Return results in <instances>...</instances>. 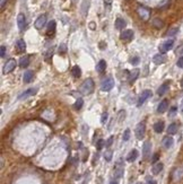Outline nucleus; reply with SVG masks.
<instances>
[{
    "mask_svg": "<svg viewBox=\"0 0 183 184\" xmlns=\"http://www.w3.org/2000/svg\"><path fill=\"white\" fill-rule=\"evenodd\" d=\"M176 53H179V54H183V45L182 46H180V48L176 50Z\"/></svg>",
    "mask_w": 183,
    "mask_h": 184,
    "instance_id": "obj_45",
    "label": "nucleus"
},
{
    "mask_svg": "<svg viewBox=\"0 0 183 184\" xmlns=\"http://www.w3.org/2000/svg\"><path fill=\"white\" fill-rule=\"evenodd\" d=\"M15 68H16V60L15 59H9L3 66V74H9Z\"/></svg>",
    "mask_w": 183,
    "mask_h": 184,
    "instance_id": "obj_4",
    "label": "nucleus"
},
{
    "mask_svg": "<svg viewBox=\"0 0 183 184\" xmlns=\"http://www.w3.org/2000/svg\"><path fill=\"white\" fill-rule=\"evenodd\" d=\"M153 61L155 64H163L166 62V55L164 53H158V54L154 55Z\"/></svg>",
    "mask_w": 183,
    "mask_h": 184,
    "instance_id": "obj_12",
    "label": "nucleus"
},
{
    "mask_svg": "<svg viewBox=\"0 0 183 184\" xmlns=\"http://www.w3.org/2000/svg\"><path fill=\"white\" fill-rule=\"evenodd\" d=\"M140 74V70L139 69H133L131 73H130V76H129V83L132 84L136 81V79L138 78V76Z\"/></svg>",
    "mask_w": 183,
    "mask_h": 184,
    "instance_id": "obj_17",
    "label": "nucleus"
},
{
    "mask_svg": "<svg viewBox=\"0 0 183 184\" xmlns=\"http://www.w3.org/2000/svg\"><path fill=\"white\" fill-rule=\"evenodd\" d=\"M105 68H106V62H105V60H100L98 63L96 64V70H97V73H103V71L105 70Z\"/></svg>",
    "mask_w": 183,
    "mask_h": 184,
    "instance_id": "obj_24",
    "label": "nucleus"
},
{
    "mask_svg": "<svg viewBox=\"0 0 183 184\" xmlns=\"http://www.w3.org/2000/svg\"><path fill=\"white\" fill-rule=\"evenodd\" d=\"M150 150H151V144H150V141H146L144 144V147H143V157H144V159L148 158V156L150 155Z\"/></svg>",
    "mask_w": 183,
    "mask_h": 184,
    "instance_id": "obj_14",
    "label": "nucleus"
},
{
    "mask_svg": "<svg viewBox=\"0 0 183 184\" xmlns=\"http://www.w3.org/2000/svg\"><path fill=\"white\" fill-rule=\"evenodd\" d=\"M5 53H6V46L2 45V46L0 48V56L3 58V56H5Z\"/></svg>",
    "mask_w": 183,
    "mask_h": 184,
    "instance_id": "obj_43",
    "label": "nucleus"
},
{
    "mask_svg": "<svg viewBox=\"0 0 183 184\" xmlns=\"http://www.w3.org/2000/svg\"><path fill=\"white\" fill-rule=\"evenodd\" d=\"M176 111H178V109H176L175 106H173V107H171V110H170V112H168V115H170V116H173V115H175V113H176Z\"/></svg>",
    "mask_w": 183,
    "mask_h": 184,
    "instance_id": "obj_39",
    "label": "nucleus"
},
{
    "mask_svg": "<svg viewBox=\"0 0 183 184\" xmlns=\"http://www.w3.org/2000/svg\"><path fill=\"white\" fill-rule=\"evenodd\" d=\"M67 52V45L65 43L59 45V53H66Z\"/></svg>",
    "mask_w": 183,
    "mask_h": 184,
    "instance_id": "obj_38",
    "label": "nucleus"
},
{
    "mask_svg": "<svg viewBox=\"0 0 183 184\" xmlns=\"http://www.w3.org/2000/svg\"><path fill=\"white\" fill-rule=\"evenodd\" d=\"M158 159H159V154H155L153 156V158H151V163H156Z\"/></svg>",
    "mask_w": 183,
    "mask_h": 184,
    "instance_id": "obj_42",
    "label": "nucleus"
},
{
    "mask_svg": "<svg viewBox=\"0 0 183 184\" xmlns=\"http://www.w3.org/2000/svg\"><path fill=\"white\" fill-rule=\"evenodd\" d=\"M108 120V113L105 112V113H103L102 114V118H101V122L102 123H105V121Z\"/></svg>",
    "mask_w": 183,
    "mask_h": 184,
    "instance_id": "obj_40",
    "label": "nucleus"
},
{
    "mask_svg": "<svg viewBox=\"0 0 183 184\" xmlns=\"http://www.w3.org/2000/svg\"><path fill=\"white\" fill-rule=\"evenodd\" d=\"M174 45V40H167L163 42L161 45H159V51L161 53H166L167 51H170Z\"/></svg>",
    "mask_w": 183,
    "mask_h": 184,
    "instance_id": "obj_5",
    "label": "nucleus"
},
{
    "mask_svg": "<svg viewBox=\"0 0 183 184\" xmlns=\"http://www.w3.org/2000/svg\"><path fill=\"white\" fill-rule=\"evenodd\" d=\"M129 138H130V129H126L124 133H123V137H122V140L123 141H128Z\"/></svg>",
    "mask_w": 183,
    "mask_h": 184,
    "instance_id": "obj_37",
    "label": "nucleus"
},
{
    "mask_svg": "<svg viewBox=\"0 0 183 184\" xmlns=\"http://www.w3.org/2000/svg\"><path fill=\"white\" fill-rule=\"evenodd\" d=\"M83 105H84V101H83V98H78V99L76 101V103H75L73 107H75V110H80V109L83 107Z\"/></svg>",
    "mask_w": 183,
    "mask_h": 184,
    "instance_id": "obj_32",
    "label": "nucleus"
},
{
    "mask_svg": "<svg viewBox=\"0 0 183 184\" xmlns=\"http://www.w3.org/2000/svg\"><path fill=\"white\" fill-rule=\"evenodd\" d=\"M153 94H151V91H149V89H146V91H144V92H141L140 94V96H139V99H138V103H137V105L138 106H141L145 102H146L147 99L151 96Z\"/></svg>",
    "mask_w": 183,
    "mask_h": 184,
    "instance_id": "obj_7",
    "label": "nucleus"
},
{
    "mask_svg": "<svg viewBox=\"0 0 183 184\" xmlns=\"http://www.w3.org/2000/svg\"><path fill=\"white\" fill-rule=\"evenodd\" d=\"M147 184H156V182H155L154 180H151V179H150V180L148 179V180H147Z\"/></svg>",
    "mask_w": 183,
    "mask_h": 184,
    "instance_id": "obj_46",
    "label": "nucleus"
},
{
    "mask_svg": "<svg viewBox=\"0 0 183 184\" xmlns=\"http://www.w3.org/2000/svg\"><path fill=\"white\" fill-rule=\"evenodd\" d=\"M36 93H37V88H28V89L24 91L22 94H19L18 99H20V101H22V99H26V98H28V97H31V96H34Z\"/></svg>",
    "mask_w": 183,
    "mask_h": 184,
    "instance_id": "obj_9",
    "label": "nucleus"
},
{
    "mask_svg": "<svg viewBox=\"0 0 183 184\" xmlns=\"http://www.w3.org/2000/svg\"><path fill=\"white\" fill-rule=\"evenodd\" d=\"M89 6H91V0H84L81 2V7H80V11H81V15L85 17L88 13V9H89Z\"/></svg>",
    "mask_w": 183,
    "mask_h": 184,
    "instance_id": "obj_15",
    "label": "nucleus"
},
{
    "mask_svg": "<svg viewBox=\"0 0 183 184\" xmlns=\"http://www.w3.org/2000/svg\"><path fill=\"white\" fill-rule=\"evenodd\" d=\"M45 24H46V16H45V15H41V16L37 17L34 25H35V28H37V30H42V28L44 27Z\"/></svg>",
    "mask_w": 183,
    "mask_h": 184,
    "instance_id": "obj_10",
    "label": "nucleus"
},
{
    "mask_svg": "<svg viewBox=\"0 0 183 184\" xmlns=\"http://www.w3.org/2000/svg\"><path fill=\"white\" fill-rule=\"evenodd\" d=\"M17 25H18L19 31H23L26 26V17L24 14H18L17 16Z\"/></svg>",
    "mask_w": 183,
    "mask_h": 184,
    "instance_id": "obj_13",
    "label": "nucleus"
},
{
    "mask_svg": "<svg viewBox=\"0 0 183 184\" xmlns=\"http://www.w3.org/2000/svg\"><path fill=\"white\" fill-rule=\"evenodd\" d=\"M137 13H138V15L141 17V19H144V20H148L149 17H150V10H149L148 8H146V7H144V6L138 7Z\"/></svg>",
    "mask_w": 183,
    "mask_h": 184,
    "instance_id": "obj_6",
    "label": "nucleus"
},
{
    "mask_svg": "<svg viewBox=\"0 0 183 184\" xmlns=\"http://www.w3.org/2000/svg\"><path fill=\"white\" fill-rule=\"evenodd\" d=\"M178 132V124L176 123H172L168 126L167 128V133L168 134H175Z\"/></svg>",
    "mask_w": 183,
    "mask_h": 184,
    "instance_id": "obj_29",
    "label": "nucleus"
},
{
    "mask_svg": "<svg viewBox=\"0 0 183 184\" xmlns=\"http://www.w3.org/2000/svg\"><path fill=\"white\" fill-rule=\"evenodd\" d=\"M168 88H170V83L168 81H165L164 84L158 88V91H157V94L159 95V96H162V95H164L165 93L168 91Z\"/></svg>",
    "mask_w": 183,
    "mask_h": 184,
    "instance_id": "obj_21",
    "label": "nucleus"
},
{
    "mask_svg": "<svg viewBox=\"0 0 183 184\" xmlns=\"http://www.w3.org/2000/svg\"><path fill=\"white\" fill-rule=\"evenodd\" d=\"M139 62H140V59H139L138 56H133V58L130 59V63H131L132 66H138Z\"/></svg>",
    "mask_w": 183,
    "mask_h": 184,
    "instance_id": "obj_35",
    "label": "nucleus"
},
{
    "mask_svg": "<svg viewBox=\"0 0 183 184\" xmlns=\"http://www.w3.org/2000/svg\"><path fill=\"white\" fill-rule=\"evenodd\" d=\"M176 64H178V67H180V68H183V56H181V58H180V59L178 60Z\"/></svg>",
    "mask_w": 183,
    "mask_h": 184,
    "instance_id": "obj_44",
    "label": "nucleus"
},
{
    "mask_svg": "<svg viewBox=\"0 0 183 184\" xmlns=\"http://www.w3.org/2000/svg\"><path fill=\"white\" fill-rule=\"evenodd\" d=\"M112 142H113V137H110L108 140H106V142H105V146L109 148L111 147V145H112Z\"/></svg>",
    "mask_w": 183,
    "mask_h": 184,
    "instance_id": "obj_41",
    "label": "nucleus"
},
{
    "mask_svg": "<svg viewBox=\"0 0 183 184\" xmlns=\"http://www.w3.org/2000/svg\"><path fill=\"white\" fill-rule=\"evenodd\" d=\"M30 64V56L28 55H25V56H22L19 59V66L20 68H27Z\"/></svg>",
    "mask_w": 183,
    "mask_h": 184,
    "instance_id": "obj_19",
    "label": "nucleus"
},
{
    "mask_svg": "<svg viewBox=\"0 0 183 184\" xmlns=\"http://www.w3.org/2000/svg\"><path fill=\"white\" fill-rule=\"evenodd\" d=\"M110 184H118V181L116 180H113V181H111Z\"/></svg>",
    "mask_w": 183,
    "mask_h": 184,
    "instance_id": "obj_49",
    "label": "nucleus"
},
{
    "mask_svg": "<svg viewBox=\"0 0 183 184\" xmlns=\"http://www.w3.org/2000/svg\"><path fill=\"white\" fill-rule=\"evenodd\" d=\"M112 155H113V151L110 150V149L105 151V154H104V158H105V160H106V162H111V159H112Z\"/></svg>",
    "mask_w": 183,
    "mask_h": 184,
    "instance_id": "obj_33",
    "label": "nucleus"
},
{
    "mask_svg": "<svg viewBox=\"0 0 183 184\" xmlns=\"http://www.w3.org/2000/svg\"><path fill=\"white\" fill-rule=\"evenodd\" d=\"M104 2H105L106 5H111V3H112V0H104Z\"/></svg>",
    "mask_w": 183,
    "mask_h": 184,
    "instance_id": "obj_48",
    "label": "nucleus"
},
{
    "mask_svg": "<svg viewBox=\"0 0 183 184\" xmlns=\"http://www.w3.org/2000/svg\"><path fill=\"white\" fill-rule=\"evenodd\" d=\"M55 26H57V24H55V20H51V21L48 24V34H49V35H52V34H54Z\"/></svg>",
    "mask_w": 183,
    "mask_h": 184,
    "instance_id": "obj_27",
    "label": "nucleus"
},
{
    "mask_svg": "<svg viewBox=\"0 0 183 184\" xmlns=\"http://www.w3.org/2000/svg\"><path fill=\"white\" fill-rule=\"evenodd\" d=\"M120 38L121 40H123V41H131L132 38H133V31H131V30H126V31H123L122 33H121V35H120Z\"/></svg>",
    "mask_w": 183,
    "mask_h": 184,
    "instance_id": "obj_11",
    "label": "nucleus"
},
{
    "mask_svg": "<svg viewBox=\"0 0 183 184\" xmlns=\"http://www.w3.org/2000/svg\"><path fill=\"white\" fill-rule=\"evenodd\" d=\"M153 26L155 27V28H162L163 26H164V23L161 20V19H158V18H155L154 20H153Z\"/></svg>",
    "mask_w": 183,
    "mask_h": 184,
    "instance_id": "obj_31",
    "label": "nucleus"
},
{
    "mask_svg": "<svg viewBox=\"0 0 183 184\" xmlns=\"http://www.w3.org/2000/svg\"><path fill=\"white\" fill-rule=\"evenodd\" d=\"M167 107H168V101H167V99H163V101L159 103L158 107H157V112H158V113H164L165 111L167 110Z\"/></svg>",
    "mask_w": 183,
    "mask_h": 184,
    "instance_id": "obj_18",
    "label": "nucleus"
},
{
    "mask_svg": "<svg viewBox=\"0 0 183 184\" xmlns=\"http://www.w3.org/2000/svg\"><path fill=\"white\" fill-rule=\"evenodd\" d=\"M163 164L162 163H156L155 165L153 166V174H155V175H157V174H159L161 172H162V169H163Z\"/></svg>",
    "mask_w": 183,
    "mask_h": 184,
    "instance_id": "obj_28",
    "label": "nucleus"
},
{
    "mask_svg": "<svg viewBox=\"0 0 183 184\" xmlns=\"http://www.w3.org/2000/svg\"><path fill=\"white\" fill-rule=\"evenodd\" d=\"M32 79H33V73H32V71L27 70V71L24 73V75H23V80H24V83L28 84V83L32 81Z\"/></svg>",
    "mask_w": 183,
    "mask_h": 184,
    "instance_id": "obj_23",
    "label": "nucleus"
},
{
    "mask_svg": "<svg viewBox=\"0 0 183 184\" xmlns=\"http://www.w3.org/2000/svg\"><path fill=\"white\" fill-rule=\"evenodd\" d=\"M173 144H174V140H173L172 137H168V136H167V137H165L164 139H163V146H164L166 149L172 147Z\"/></svg>",
    "mask_w": 183,
    "mask_h": 184,
    "instance_id": "obj_20",
    "label": "nucleus"
},
{
    "mask_svg": "<svg viewBox=\"0 0 183 184\" xmlns=\"http://www.w3.org/2000/svg\"><path fill=\"white\" fill-rule=\"evenodd\" d=\"M178 32H179V28H178V27L171 28L170 31H167V33H166V36H174V35H175Z\"/></svg>",
    "mask_w": 183,
    "mask_h": 184,
    "instance_id": "obj_34",
    "label": "nucleus"
},
{
    "mask_svg": "<svg viewBox=\"0 0 183 184\" xmlns=\"http://www.w3.org/2000/svg\"><path fill=\"white\" fill-rule=\"evenodd\" d=\"M16 46H17L18 52H24V51L26 50V43H25L24 40H22V38L16 42Z\"/></svg>",
    "mask_w": 183,
    "mask_h": 184,
    "instance_id": "obj_26",
    "label": "nucleus"
},
{
    "mask_svg": "<svg viewBox=\"0 0 183 184\" xmlns=\"http://www.w3.org/2000/svg\"><path fill=\"white\" fill-rule=\"evenodd\" d=\"M145 132H146V126H145V123H144V122L139 123V124L136 127L135 133H136L137 139H139V140L144 139V137H145Z\"/></svg>",
    "mask_w": 183,
    "mask_h": 184,
    "instance_id": "obj_3",
    "label": "nucleus"
},
{
    "mask_svg": "<svg viewBox=\"0 0 183 184\" xmlns=\"http://www.w3.org/2000/svg\"><path fill=\"white\" fill-rule=\"evenodd\" d=\"M138 150H136V149H132L130 152H129V155L127 156V160H128L129 163H132V162H135L136 159H137V157H138Z\"/></svg>",
    "mask_w": 183,
    "mask_h": 184,
    "instance_id": "obj_16",
    "label": "nucleus"
},
{
    "mask_svg": "<svg viewBox=\"0 0 183 184\" xmlns=\"http://www.w3.org/2000/svg\"><path fill=\"white\" fill-rule=\"evenodd\" d=\"M104 146H105V141H104L103 139H100V140L97 141V144H96V148H97V150H101Z\"/></svg>",
    "mask_w": 183,
    "mask_h": 184,
    "instance_id": "obj_36",
    "label": "nucleus"
},
{
    "mask_svg": "<svg viewBox=\"0 0 183 184\" xmlns=\"http://www.w3.org/2000/svg\"><path fill=\"white\" fill-rule=\"evenodd\" d=\"M71 74L75 78H79L80 76H81V70H80V68L78 67V66H75L73 69H71Z\"/></svg>",
    "mask_w": 183,
    "mask_h": 184,
    "instance_id": "obj_30",
    "label": "nucleus"
},
{
    "mask_svg": "<svg viewBox=\"0 0 183 184\" xmlns=\"http://www.w3.org/2000/svg\"><path fill=\"white\" fill-rule=\"evenodd\" d=\"M6 1H7V0H1V5H0V6H1V8H3V7H5Z\"/></svg>",
    "mask_w": 183,
    "mask_h": 184,
    "instance_id": "obj_47",
    "label": "nucleus"
},
{
    "mask_svg": "<svg viewBox=\"0 0 183 184\" xmlns=\"http://www.w3.org/2000/svg\"><path fill=\"white\" fill-rule=\"evenodd\" d=\"M181 111H182V113H183V101H182V106H181Z\"/></svg>",
    "mask_w": 183,
    "mask_h": 184,
    "instance_id": "obj_50",
    "label": "nucleus"
},
{
    "mask_svg": "<svg viewBox=\"0 0 183 184\" xmlns=\"http://www.w3.org/2000/svg\"><path fill=\"white\" fill-rule=\"evenodd\" d=\"M126 25H127V23H126L124 19L118 18L115 20V28H116V30H123V28L126 27Z\"/></svg>",
    "mask_w": 183,
    "mask_h": 184,
    "instance_id": "obj_25",
    "label": "nucleus"
},
{
    "mask_svg": "<svg viewBox=\"0 0 183 184\" xmlns=\"http://www.w3.org/2000/svg\"><path fill=\"white\" fill-rule=\"evenodd\" d=\"M164 127H165L164 122H163V121H158V122H156V123L154 124V131L157 132V133H161V132H163Z\"/></svg>",
    "mask_w": 183,
    "mask_h": 184,
    "instance_id": "obj_22",
    "label": "nucleus"
},
{
    "mask_svg": "<svg viewBox=\"0 0 183 184\" xmlns=\"http://www.w3.org/2000/svg\"><path fill=\"white\" fill-rule=\"evenodd\" d=\"M94 87H95V85H94L93 79H92V78H87V79H85V80L83 81V84L80 85L79 91H80L81 94H84V95H89V94L93 93V91H94Z\"/></svg>",
    "mask_w": 183,
    "mask_h": 184,
    "instance_id": "obj_1",
    "label": "nucleus"
},
{
    "mask_svg": "<svg viewBox=\"0 0 183 184\" xmlns=\"http://www.w3.org/2000/svg\"><path fill=\"white\" fill-rule=\"evenodd\" d=\"M123 164L121 163V160H119L116 164H115V167H114V176L115 179H121L123 176Z\"/></svg>",
    "mask_w": 183,
    "mask_h": 184,
    "instance_id": "obj_8",
    "label": "nucleus"
},
{
    "mask_svg": "<svg viewBox=\"0 0 183 184\" xmlns=\"http://www.w3.org/2000/svg\"><path fill=\"white\" fill-rule=\"evenodd\" d=\"M138 184H141V183H138Z\"/></svg>",
    "mask_w": 183,
    "mask_h": 184,
    "instance_id": "obj_51",
    "label": "nucleus"
},
{
    "mask_svg": "<svg viewBox=\"0 0 183 184\" xmlns=\"http://www.w3.org/2000/svg\"><path fill=\"white\" fill-rule=\"evenodd\" d=\"M113 87H114V80H113V78H106V79H104V80L102 81V84H101V89H102L103 92H109Z\"/></svg>",
    "mask_w": 183,
    "mask_h": 184,
    "instance_id": "obj_2",
    "label": "nucleus"
}]
</instances>
